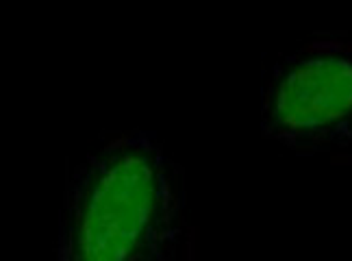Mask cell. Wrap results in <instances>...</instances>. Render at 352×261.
<instances>
[{"label": "cell", "instance_id": "cell-1", "mask_svg": "<svg viewBox=\"0 0 352 261\" xmlns=\"http://www.w3.org/2000/svg\"><path fill=\"white\" fill-rule=\"evenodd\" d=\"M168 183L142 146L104 155L85 178L67 236V261H148L164 240Z\"/></svg>", "mask_w": 352, "mask_h": 261}, {"label": "cell", "instance_id": "cell-2", "mask_svg": "<svg viewBox=\"0 0 352 261\" xmlns=\"http://www.w3.org/2000/svg\"><path fill=\"white\" fill-rule=\"evenodd\" d=\"M272 122L289 135L316 137L352 122V57L320 50L296 59L270 96Z\"/></svg>", "mask_w": 352, "mask_h": 261}]
</instances>
